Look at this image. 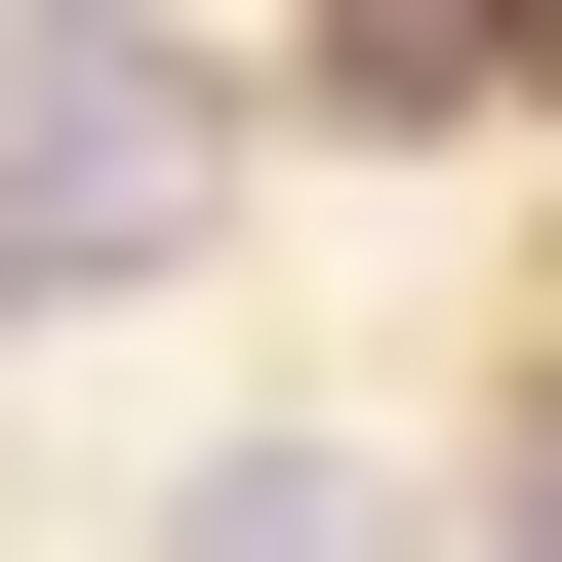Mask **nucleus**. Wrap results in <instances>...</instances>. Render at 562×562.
<instances>
[{
    "mask_svg": "<svg viewBox=\"0 0 562 562\" xmlns=\"http://www.w3.org/2000/svg\"><path fill=\"white\" fill-rule=\"evenodd\" d=\"M201 161H241V121H201L121 0H0V322H121V281L201 241Z\"/></svg>",
    "mask_w": 562,
    "mask_h": 562,
    "instance_id": "nucleus-1",
    "label": "nucleus"
},
{
    "mask_svg": "<svg viewBox=\"0 0 562 562\" xmlns=\"http://www.w3.org/2000/svg\"><path fill=\"white\" fill-rule=\"evenodd\" d=\"M161 562H402V482H362V442H241V482H201Z\"/></svg>",
    "mask_w": 562,
    "mask_h": 562,
    "instance_id": "nucleus-2",
    "label": "nucleus"
},
{
    "mask_svg": "<svg viewBox=\"0 0 562 562\" xmlns=\"http://www.w3.org/2000/svg\"><path fill=\"white\" fill-rule=\"evenodd\" d=\"M482 81H562V0H482Z\"/></svg>",
    "mask_w": 562,
    "mask_h": 562,
    "instance_id": "nucleus-3",
    "label": "nucleus"
},
{
    "mask_svg": "<svg viewBox=\"0 0 562 562\" xmlns=\"http://www.w3.org/2000/svg\"><path fill=\"white\" fill-rule=\"evenodd\" d=\"M522 562H562V442H522Z\"/></svg>",
    "mask_w": 562,
    "mask_h": 562,
    "instance_id": "nucleus-4",
    "label": "nucleus"
}]
</instances>
